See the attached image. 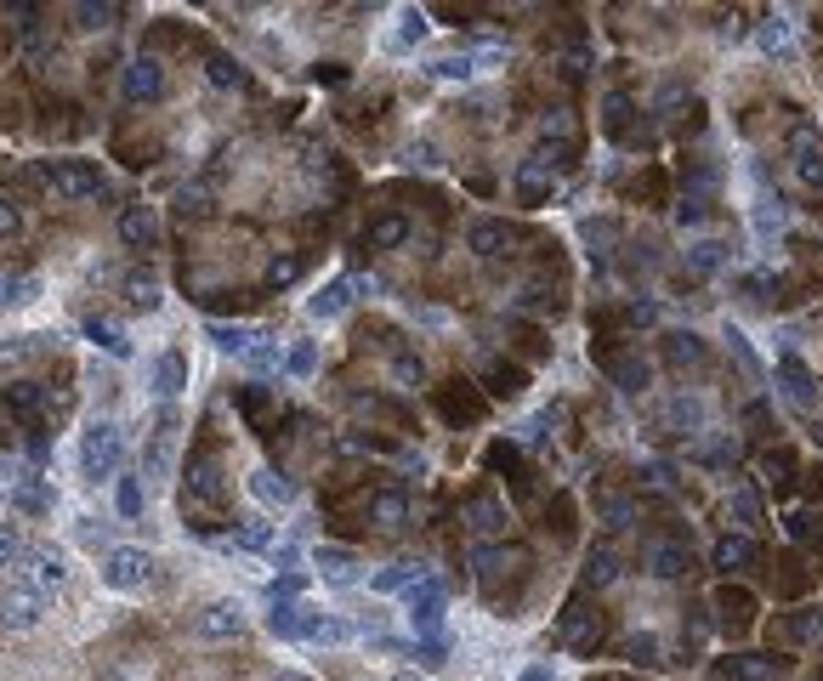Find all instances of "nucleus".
<instances>
[{
	"mask_svg": "<svg viewBox=\"0 0 823 681\" xmlns=\"http://www.w3.org/2000/svg\"><path fill=\"white\" fill-rule=\"evenodd\" d=\"M35 176H40V188L52 193V199H63V205H80V199L103 193V171L91 159H40Z\"/></svg>",
	"mask_w": 823,
	"mask_h": 681,
	"instance_id": "f257e3e1",
	"label": "nucleus"
},
{
	"mask_svg": "<svg viewBox=\"0 0 823 681\" xmlns=\"http://www.w3.org/2000/svg\"><path fill=\"white\" fill-rule=\"evenodd\" d=\"M120 454H125V437L114 420H91L86 437H80V472L91 477V483H103V477L120 472Z\"/></svg>",
	"mask_w": 823,
	"mask_h": 681,
	"instance_id": "f03ea898",
	"label": "nucleus"
},
{
	"mask_svg": "<svg viewBox=\"0 0 823 681\" xmlns=\"http://www.w3.org/2000/svg\"><path fill=\"white\" fill-rule=\"evenodd\" d=\"M46 613V591L35 579H0V625L6 630H35Z\"/></svg>",
	"mask_w": 823,
	"mask_h": 681,
	"instance_id": "7ed1b4c3",
	"label": "nucleus"
},
{
	"mask_svg": "<svg viewBox=\"0 0 823 681\" xmlns=\"http://www.w3.org/2000/svg\"><path fill=\"white\" fill-rule=\"evenodd\" d=\"M103 585L108 591H142V585H154V557L137 551V545H114L103 557Z\"/></svg>",
	"mask_w": 823,
	"mask_h": 681,
	"instance_id": "20e7f679",
	"label": "nucleus"
},
{
	"mask_svg": "<svg viewBox=\"0 0 823 681\" xmlns=\"http://www.w3.org/2000/svg\"><path fill=\"white\" fill-rule=\"evenodd\" d=\"M176 432H182V420H176V409L165 403L154 415V432H148V454H142V472L154 477V483H165L171 477V460H176Z\"/></svg>",
	"mask_w": 823,
	"mask_h": 681,
	"instance_id": "39448f33",
	"label": "nucleus"
},
{
	"mask_svg": "<svg viewBox=\"0 0 823 681\" xmlns=\"http://www.w3.org/2000/svg\"><path fill=\"white\" fill-rule=\"evenodd\" d=\"M409 619H415V636H421V642H443V585L438 579L409 585Z\"/></svg>",
	"mask_w": 823,
	"mask_h": 681,
	"instance_id": "423d86ee",
	"label": "nucleus"
},
{
	"mask_svg": "<svg viewBox=\"0 0 823 681\" xmlns=\"http://www.w3.org/2000/svg\"><path fill=\"white\" fill-rule=\"evenodd\" d=\"M120 245L125 250H159V210L148 205V199H131V205H120Z\"/></svg>",
	"mask_w": 823,
	"mask_h": 681,
	"instance_id": "0eeeda50",
	"label": "nucleus"
},
{
	"mask_svg": "<svg viewBox=\"0 0 823 681\" xmlns=\"http://www.w3.org/2000/svg\"><path fill=\"white\" fill-rule=\"evenodd\" d=\"M120 91H125V103H154L159 91H165V69H159V57H131L120 74Z\"/></svg>",
	"mask_w": 823,
	"mask_h": 681,
	"instance_id": "6e6552de",
	"label": "nucleus"
},
{
	"mask_svg": "<svg viewBox=\"0 0 823 681\" xmlns=\"http://www.w3.org/2000/svg\"><path fill=\"white\" fill-rule=\"evenodd\" d=\"M23 562H29V579H35L40 591H57V585L69 579V551H63V545H29Z\"/></svg>",
	"mask_w": 823,
	"mask_h": 681,
	"instance_id": "1a4fd4ad",
	"label": "nucleus"
},
{
	"mask_svg": "<svg viewBox=\"0 0 823 681\" xmlns=\"http://www.w3.org/2000/svg\"><path fill=\"white\" fill-rule=\"evenodd\" d=\"M193 630H199L205 642H228V636L245 630V608H239V602H211V608L193 619Z\"/></svg>",
	"mask_w": 823,
	"mask_h": 681,
	"instance_id": "9d476101",
	"label": "nucleus"
},
{
	"mask_svg": "<svg viewBox=\"0 0 823 681\" xmlns=\"http://www.w3.org/2000/svg\"><path fill=\"white\" fill-rule=\"evenodd\" d=\"M12 506H18L23 517H46V511L57 506V489H52V477H40V472H23V477H18V489H12Z\"/></svg>",
	"mask_w": 823,
	"mask_h": 681,
	"instance_id": "9b49d317",
	"label": "nucleus"
},
{
	"mask_svg": "<svg viewBox=\"0 0 823 681\" xmlns=\"http://www.w3.org/2000/svg\"><path fill=\"white\" fill-rule=\"evenodd\" d=\"M358 630L347 625V619H335V613H313V608H301V642H324V647H341L352 642Z\"/></svg>",
	"mask_w": 823,
	"mask_h": 681,
	"instance_id": "f8f14e48",
	"label": "nucleus"
},
{
	"mask_svg": "<svg viewBox=\"0 0 823 681\" xmlns=\"http://www.w3.org/2000/svg\"><path fill=\"white\" fill-rule=\"evenodd\" d=\"M551 188H557L551 159H523V165H517V199H523V205H540Z\"/></svg>",
	"mask_w": 823,
	"mask_h": 681,
	"instance_id": "ddd939ff",
	"label": "nucleus"
},
{
	"mask_svg": "<svg viewBox=\"0 0 823 681\" xmlns=\"http://www.w3.org/2000/svg\"><path fill=\"white\" fill-rule=\"evenodd\" d=\"M313 562H318V574H324V585H352L358 579V557L341 551V545H318Z\"/></svg>",
	"mask_w": 823,
	"mask_h": 681,
	"instance_id": "4468645a",
	"label": "nucleus"
},
{
	"mask_svg": "<svg viewBox=\"0 0 823 681\" xmlns=\"http://www.w3.org/2000/svg\"><path fill=\"white\" fill-rule=\"evenodd\" d=\"M721 676H727V681H778V676H784V664L772 659V653H738Z\"/></svg>",
	"mask_w": 823,
	"mask_h": 681,
	"instance_id": "2eb2a0df",
	"label": "nucleus"
},
{
	"mask_svg": "<svg viewBox=\"0 0 823 681\" xmlns=\"http://www.w3.org/2000/svg\"><path fill=\"white\" fill-rule=\"evenodd\" d=\"M188 494L193 500H222V494H228L222 489V466H216L211 454H199V460L188 466Z\"/></svg>",
	"mask_w": 823,
	"mask_h": 681,
	"instance_id": "dca6fc26",
	"label": "nucleus"
},
{
	"mask_svg": "<svg viewBox=\"0 0 823 681\" xmlns=\"http://www.w3.org/2000/svg\"><path fill=\"white\" fill-rule=\"evenodd\" d=\"M182 386H188V358H182V352H159V364H154V392L171 403Z\"/></svg>",
	"mask_w": 823,
	"mask_h": 681,
	"instance_id": "f3484780",
	"label": "nucleus"
},
{
	"mask_svg": "<svg viewBox=\"0 0 823 681\" xmlns=\"http://www.w3.org/2000/svg\"><path fill=\"white\" fill-rule=\"evenodd\" d=\"M250 494H256L262 506H290V500H296V483L284 472H273V466H262V472L250 477Z\"/></svg>",
	"mask_w": 823,
	"mask_h": 681,
	"instance_id": "a211bd4d",
	"label": "nucleus"
},
{
	"mask_svg": "<svg viewBox=\"0 0 823 681\" xmlns=\"http://www.w3.org/2000/svg\"><path fill=\"white\" fill-rule=\"evenodd\" d=\"M369 523L403 528V523H409V494H403V489H381L375 500H369Z\"/></svg>",
	"mask_w": 823,
	"mask_h": 681,
	"instance_id": "6ab92c4d",
	"label": "nucleus"
},
{
	"mask_svg": "<svg viewBox=\"0 0 823 681\" xmlns=\"http://www.w3.org/2000/svg\"><path fill=\"white\" fill-rule=\"evenodd\" d=\"M421 568H415V562H392V568H381V574L369 579V591L375 596H392V591H409V585H421Z\"/></svg>",
	"mask_w": 823,
	"mask_h": 681,
	"instance_id": "aec40b11",
	"label": "nucleus"
},
{
	"mask_svg": "<svg viewBox=\"0 0 823 681\" xmlns=\"http://www.w3.org/2000/svg\"><path fill=\"white\" fill-rule=\"evenodd\" d=\"M511 239V227L506 222H494V216H483V222H472V233H466V245L477 250V256H500V245Z\"/></svg>",
	"mask_w": 823,
	"mask_h": 681,
	"instance_id": "412c9836",
	"label": "nucleus"
},
{
	"mask_svg": "<svg viewBox=\"0 0 823 681\" xmlns=\"http://www.w3.org/2000/svg\"><path fill=\"white\" fill-rule=\"evenodd\" d=\"M403 239H409V222H403V216H375V222L364 227L369 250H392V245H403Z\"/></svg>",
	"mask_w": 823,
	"mask_h": 681,
	"instance_id": "4be33fe9",
	"label": "nucleus"
},
{
	"mask_svg": "<svg viewBox=\"0 0 823 681\" xmlns=\"http://www.w3.org/2000/svg\"><path fill=\"white\" fill-rule=\"evenodd\" d=\"M755 557H761V551H755L750 534H727V540L716 545V568H727V574H733V568H750Z\"/></svg>",
	"mask_w": 823,
	"mask_h": 681,
	"instance_id": "5701e85b",
	"label": "nucleus"
},
{
	"mask_svg": "<svg viewBox=\"0 0 823 681\" xmlns=\"http://www.w3.org/2000/svg\"><path fill=\"white\" fill-rule=\"evenodd\" d=\"M778 375H784V398L795 403V409H812V375L801 369V358H784Z\"/></svg>",
	"mask_w": 823,
	"mask_h": 681,
	"instance_id": "b1692460",
	"label": "nucleus"
},
{
	"mask_svg": "<svg viewBox=\"0 0 823 681\" xmlns=\"http://www.w3.org/2000/svg\"><path fill=\"white\" fill-rule=\"evenodd\" d=\"M347 301H352V284L347 279H330L313 301H307V313H313V318H335V313H347Z\"/></svg>",
	"mask_w": 823,
	"mask_h": 681,
	"instance_id": "393cba45",
	"label": "nucleus"
},
{
	"mask_svg": "<svg viewBox=\"0 0 823 681\" xmlns=\"http://www.w3.org/2000/svg\"><path fill=\"white\" fill-rule=\"evenodd\" d=\"M125 301H131V307H137V313H154L159 307V279L154 273H125Z\"/></svg>",
	"mask_w": 823,
	"mask_h": 681,
	"instance_id": "a878e982",
	"label": "nucleus"
},
{
	"mask_svg": "<svg viewBox=\"0 0 823 681\" xmlns=\"http://www.w3.org/2000/svg\"><path fill=\"white\" fill-rule=\"evenodd\" d=\"M233 545H239V551H267V545H273V523H267V517H233Z\"/></svg>",
	"mask_w": 823,
	"mask_h": 681,
	"instance_id": "bb28decb",
	"label": "nucleus"
},
{
	"mask_svg": "<svg viewBox=\"0 0 823 681\" xmlns=\"http://www.w3.org/2000/svg\"><path fill=\"white\" fill-rule=\"evenodd\" d=\"M86 335L108 352V358H131V341H125L120 324H108V318H86Z\"/></svg>",
	"mask_w": 823,
	"mask_h": 681,
	"instance_id": "cd10ccee",
	"label": "nucleus"
},
{
	"mask_svg": "<svg viewBox=\"0 0 823 681\" xmlns=\"http://www.w3.org/2000/svg\"><path fill=\"white\" fill-rule=\"evenodd\" d=\"M466 517H472L477 534H494V528L506 523V511H500V500H494V494H472V500H466Z\"/></svg>",
	"mask_w": 823,
	"mask_h": 681,
	"instance_id": "c85d7f7f",
	"label": "nucleus"
},
{
	"mask_svg": "<svg viewBox=\"0 0 823 681\" xmlns=\"http://www.w3.org/2000/svg\"><path fill=\"white\" fill-rule=\"evenodd\" d=\"M211 341H216L222 352H239V358H250V347H256L262 335L245 330V324H211Z\"/></svg>",
	"mask_w": 823,
	"mask_h": 681,
	"instance_id": "c756f323",
	"label": "nucleus"
},
{
	"mask_svg": "<svg viewBox=\"0 0 823 681\" xmlns=\"http://www.w3.org/2000/svg\"><path fill=\"white\" fill-rule=\"evenodd\" d=\"M432 80H472L477 74V52H449V57H432Z\"/></svg>",
	"mask_w": 823,
	"mask_h": 681,
	"instance_id": "7c9ffc66",
	"label": "nucleus"
},
{
	"mask_svg": "<svg viewBox=\"0 0 823 681\" xmlns=\"http://www.w3.org/2000/svg\"><path fill=\"white\" fill-rule=\"evenodd\" d=\"M648 568H653L659 579L687 574V545H653V551H648Z\"/></svg>",
	"mask_w": 823,
	"mask_h": 681,
	"instance_id": "2f4dec72",
	"label": "nucleus"
},
{
	"mask_svg": "<svg viewBox=\"0 0 823 681\" xmlns=\"http://www.w3.org/2000/svg\"><path fill=\"white\" fill-rule=\"evenodd\" d=\"M613 579H619V557L602 545V551H591V557H585V585H596V591H602V585H613Z\"/></svg>",
	"mask_w": 823,
	"mask_h": 681,
	"instance_id": "473e14b6",
	"label": "nucleus"
},
{
	"mask_svg": "<svg viewBox=\"0 0 823 681\" xmlns=\"http://www.w3.org/2000/svg\"><path fill=\"white\" fill-rule=\"evenodd\" d=\"M205 69H211V86H222V91L245 86V69H239L228 52H211V57H205Z\"/></svg>",
	"mask_w": 823,
	"mask_h": 681,
	"instance_id": "72a5a7b5",
	"label": "nucleus"
},
{
	"mask_svg": "<svg viewBox=\"0 0 823 681\" xmlns=\"http://www.w3.org/2000/svg\"><path fill=\"white\" fill-rule=\"evenodd\" d=\"M142 500H148V489H142V472H125V477H120V517H142Z\"/></svg>",
	"mask_w": 823,
	"mask_h": 681,
	"instance_id": "f704fd0d",
	"label": "nucleus"
},
{
	"mask_svg": "<svg viewBox=\"0 0 823 681\" xmlns=\"http://www.w3.org/2000/svg\"><path fill=\"white\" fill-rule=\"evenodd\" d=\"M818 625H823V613L818 608H801L795 619H784V625H778V636H784V642H806Z\"/></svg>",
	"mask_w": 823,
	"mask_h": 681,
	"instance_id": "c9c22d12",
	"label": "nucleus"
},
{
	"mask_svg": "<svg viewBox=\"0 0 823 681\" xmlns=\"http://www.w3.org/2000/svg\"><path fill=\"white\" fill-rule=\"evenodd\" d=\"M267 630H273V636H301V608H290V602H273V613H267Z\"/></svg>",
	"mask_w": 823,
	"mask_h": 681,
	"instance_id": "e433bc0d",
	"label": "nucleus"
},
{
	"mask_svg": "<svg viewBox=\"0 0 823 681\" xmlns=\"http://www.w3.org/2000/svg\"><path fill=\"white\" fill-rule=\"evenodd\" d=\"M296 279H301V256H273V262H267V290L296 284Z\"/></svg>",
	"mask_w": 823,
	"mask_h": 681,
	"instance_id": "4c0bfd02",
	"label": "nucleus"
},
{
	"mask_svg": "<svg viewBox=\"0 0 823 681\" xmlns=\"http://www.w3.org/2000/svg\"><path fill=\"white\" fill-rule=\"evenodd\" d=\"M670 364H704V347H699V335H670Z\"/></svg>",
	"mask_w": 823,
	"mask_h": 681,
	"instance_id": "58836bf2",
	"label": "nucleus"
},
{
	"mask_svg": "<svg viewBox=\"0 0 823 681\" xmlns=\"http://www.w3.org/2000/svg\"><path fill=\"white\" fill-rule=\"evenodd\" d=\"M613 381L625 386V392H642V386H648V364H636V358H625V364H613Z\"/></svg>",
	"mask_w": 823,
	"mask_h": 681,
	"instance_id": "ea45409f",
	"label": "nucleus"
},
{
	"mask_svg": "<svg viewBox=\"0 0 823 681\" xmlns=\"http://www.w3.org/2000/svg\"><path fill=\"white\" fill-rule=\"evenodd\" d=\"M602 517H608V528H631L636 506L625 500V494H608V500H602Z\"/></svg>",
	"mask_w": 823,
	"mask_h": 681,
	"instance_id": "a19ab883",
	"label": "nucleus"
},
{
	"mask_svg": "<svg viewBox=\"0 0 823 681\" xmlns=\"http://www.w3.org/2000/svg\"><path fill=\"white\" fill-rule=\"evenodd\" d=\"M114 6H74V29H108Z\"/></svg>",
	"mask_w": 823,
	"mask_h": 681,
	"instance_id": "79ce46f5",
	"label": "nucleus"
},
{
	"mask_svg": "<svg viewBox=\"0 0 823 681\" xmlns=\"http://www.w3.org/2000/svg\"><path fill=\"white\" fill-rule=\"evenodd\" d=\"M35 296V279H0V307H18Z\"/></svg>",
	"mask_w": 823,
	"mask_h": 681,
	"instance_id": "37998d69",
	"label": "nucleus"
},
{
	"mask_svg": "<svg viewBox=\"0 0 823 681\" xmlns=\"http://www.w3.org/2000/svg\"><path fill=\"white\" fill-rule=\"evenodd\" d=\"M284 364H290V375H313V364H318L313 341H296V347H290V358H284Z\"/></svg>",
	"mask_w": 823,
	"mask_h": 681,
	"instance_id": "c03bdc74",
	"label": "nucleus"
},
{
	"mask_svg": "<svg viewBox=\"0 0 823 681\" xmlns=\"http://www.w3.org/2000/svg\"><path fill=\"white\" fill-rule=\"evenodd\" d=\"M761 46H767V52H789V23L784 18L761 23Z\"/></svg>",
	"mask_w": 823,
	"mask_h": 681,
	"instance_id": "a18cd8bd",
	"label": "nucleus"
},
{
	"mask_svg": "<svg viewBox=\"0 0 823 681\" xmlns=\"http://www.w3.org/2000/svg\"><path fill=\"white\" fill-rule=\"evenodd\" d=\"M415 40H426V18L421 12H403L398 18V46H415Z\"/></svg>",
	"mask_w": 823,
	"mask_h": 681,
	"instance_id": "49530a36",
	"label": "nucleus"
},
{
	"mask_svg": "<svg viewBox=\"0 0 823 681\" xmlns=\"http://www.w3.org/2000/svg\"><path fill=\"white\" fill-rule=\"evenodd\" d=\"M727 341H733V358L738 364H744V375H750V381H761V364H755V352H750V341H744V335H727Z\"/></svg>",
	"mask_w": 823,
	"mask_h": 681,
	"instance_id": "de8ad7c7",
	"label": "nucleus"
},
{
	"mask_svg": "<svg viewBox=\"0 0 823 681\" xmlns=\"http://www.w3.org/2000/svg\"><path fill=\"white\" fill-rule=\"evenodd\" d=\"M392 375H398L403 386H421V358H409V352H398V358H392Z\"/></svg>",
	"mask_w": 823,
	"mask_h": 681,
	"instance_id": "09e8293b",
	"label": "nucleus"
},
{
	"mask_svg": "<svg viewBox=\"0 0 823 681\" xmlns=\"http://www.w3.org/2000/svg\"><path fill=\"white\" fill-rule=\"evenodd\" d=\"M716 262H721V245H716V239H704V245H693V273H710Z\"/></svg>",
	"mask_w": 823,
	"mask_h": 681,
	"instance_id": "8fccbe9b",
	"label": "nucleus"
},
{
	"mask_svg": "<svg viewBox=\"0 0 823 681\" xmlns=\"http://www.w3.org/2000/svg\"><path fill=\"white\" fill-rule=\"evenodd\" d=\"M176 210H182V216H199V210H205V188H182L176 193Z\"/></svg>",
	"mask_w": 823,
	"mask_h": 681,
	"instance_id": "3c124183",
	"label": "nucleus"
},
{
	"mask_svg": "<svg viewBox=\"0 0 823 681\" xmlns=\"http://www.w3.org/2000/svg\"><path fill=\"white\" fill-rule=\"evenodd\" d=\"M250 364H256V369H279V347H273V341H256V347H250Z\"/></svg>",
	"mask_w": 823,
	"mask_h": 681,
	"instance_id": "603ef678",
	"label": "nucleus"
},
{
	"mask_svg": "<svg viewBox=\"0 0 823 681\" xmlns=\"http://www.w3.org/2000/svg\"><path fill=\"white\" fill-rule=\"evenodd\" d=\"M18 551H23V545H18V528H12V523H0V568H6V562L18 557Z\"/></svg>",
	"mask_w": 823,
	"mask_h": 681,
	"instance_id": "864d4df0",
	"label": "nucleus"
},
{
	"mask_svg": "<svg viewBox=\"0 0 823 681\" xmlns=\"http://www.w3.org/2000/svg\"><path fill=\"white\" fill-rule=\"evenodd\" d=\"M733 511L744 517V523H761V506H755V494H750V489H738V494H733Z\"/></svg>",
	"mask_w": 823,
	"mask_h": 681,
	"instance_id": "5fc2aeb1",
	"label": "nucleus"
},
{
	"mask_svg": "<svg viewBox=\"0 0 823 681\" xmlns=\"http://www.w3.org/2000/svg\"><path fill=\"white\" fill-rule=\"evenodd\" d=\"M415 659H421L426 670H438V664L449 659V647H443V642H421V647H415Z\"/></svg>",
	"mask_w": 823,
	"mask_h": 681,
	"instance_id": "6e6d98bb",
	"label": "nucleus"
},
{
	"mask_svg": "<svg viewBox=\"0 0 823 681\" xmlns=\"http://www.w3.org/2000/svg\"><path fill=\"white\" fill-rule=\"evenodd\" d=\"M625 653H631L636 664H653V659H659V642H653V636H636V642L625 647Z\"/></svg>",
	"mask_w": 823,
	"mask_h": 681,
	"instance_id": "4d7b16f0",
	"label": "nucleus"
},
{
	"mask_svg": "<svg viewBox=\"0 0 823 681\" xmlns=\"http://www.w3.org/2000/svg\"><path fill=\"white\" fill-rule=\"evenodd\" d=\"M0 233H12V239L23 233V216H18V205H12V199L0 205Z\"/></svg>",
	"mask_w": 823,
	"mask_h": 681,
	"instance_id": "13d9d810",
	"label": "nucleus"
},
{
	"mask_svg": "<svg viewBox=\"0 0 823 681\" xmlns=\"http://www.w3.org/2000/svg\"><path fill=\"white\" fill-rule=\"evenodd\" d=\"M545 137H574V120H568V114H551V120H545Z\"/></svg>",
	"mask_w": 823,
	"mask_h": 681,
	"instance_id": "bf43d9fd",
	"label": "nucleus"
},
{
	"mask_svg": "<svg viewBox=\"0 0 823 681\" xmlns=\"http://www.w3.org/2000/svg\"><path fill=\"white\" fill-rule=\"evenodd\" d=\"M523 681H551V664H534V670H528Z\"/></svg>",
	"mask_w": 823,
	"mask_h": 681,
	"instance_id": "052dcab7",
	"label": "nucleus"
},
{
	"mask_svg": "<svg viewBox=\"0 0 823 681\" xmlns=\"http://www.w3.org/2000/svg\"><path fill=\"white\" fill-rule=\"evenodd\" d=\"M392 681H421V676H415V670H403V676H392Z\"/></svg>",
	"mask_w": 823,
	"mask_h": 681,
	"instance_id": "680f3d73",
	"label": "nucleus"
}]
</instances>
